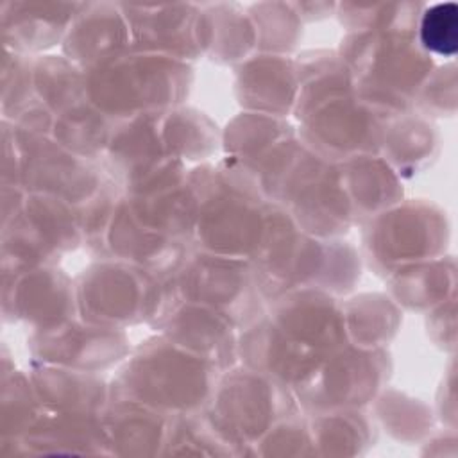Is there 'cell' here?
Returning a JSON list of instances; mask_svg holds the SVG:
<instances>
[{
  "mask_svg": "<svg viewBox=\"0 0 458 458\" xmlns=\"http://www.w3.org/2000/svg\"><path fill=\"white\" fill-rule=\"evenodd\" d=\"M29 349L32 361L95 374L120 365L131 352L125 329L91 324L79 317L32 331Z\"/></svg>",
  "mask_w": 458,
  "mask_h": 458,
  "instance_id": "5bb4252c",
  "label": "cell"
},
{
  "mask_svg": "<svg viewBox=\"0 0 458 458\" xmlns=\"http://www.w3.org/2000/svg\"><path fill=\"white\" fill-rule=\"evenodd\" d=\"M326 354L283 331L267 313L238 335V363L297 390Z\"/></svg>",
  "mask_w": 458,
  "mask_h": 458,
  "instance_id": "ac0fdd59",
  "label": "cell"
},
{
  "mask_svg": "<svg viewBox=\"0 0 458 458\" xmlns=\"http://www.w3.org/2000/svg\"><path fill=\"white\" fill-rule=\"evenodd\" d=\"M292 136H295V131L286 118L242 111L222 132V147L225 157L250 166L277 143Z\"/></svg>",
  "mask_w": 458,
  "mask_h": 458,
  "instance_id": "e575fe53",
  "label": "cell"
},
{
  "mask_svg": "<svg viewBox=\"0 0 458 458\" xmlns=\"http://www.w3.org/2000/svg\"><path fill=\"white\" fill-rule=\"evenodd\" d=\"M45 406L29 374L21 370H2L0 428L4 440L21 438L43 415Z\"/></svg>",
  "mask_w": 458,
  "mask_h": 458,
  "instance_id": "b9f144b4",
  "label": "cell"
},
{
  "mask_svg": "<svg viewBox=\"0 0 458 458\" xmlns=\"http://www.w3.org/2000/svg\"><path fill=\"white\" fill-rule=\"evenodd\" d=\"M200 39L204 55L220 64H242L258 52L254 25L233 2L200 4Z\"/></svg>",
  "mask_w": 458,
  "mask_h": 458,
  "instance_id": "83f0119b",
  "label": "cell"
},
{
  "mask_svg": "<svg viewBox=\"0 0 458 458\" xmlns=\"http://www.w3.org/2000/svg\"><path fill=\"white\" fill-rule=\"evenodd\" d=\"M161 134L168 154L179 161L204 165L222 147V132L204 113L177 106L163 113Z\"/></svg>",
  "mask_w": 458,
  "mask_h": 458,
  "instance_id": "836d02e7",
  "label": "cell"
},
{
  "mask_svg": "<svg viewBox=\"0 0 458 458\" xmlns=\"http://www.w3.org/2000/svg\"><path fill=\"white\" fill-rule=\"evenodd\" d=\"M127 18L132 47L163 54L191 64L204 55L200 39V5L175 4H120Z\"/></svg>",
  "mask_w": 458,
  "mask_h": 458,
  "instance_id": "2e32d148",
  "label": "cell"
},
{
  "mask_svg": "<svg viewBox=\"0 0 458 458\" xmlns=\"http://www.w3.org/2000/svg\"><path fill=\"white\" fill-rule=\"evenodd\" d=\"M267 315L292 338L320 354L349 344L342 301L324 290L290 288L268 302Z\"/></svg>",
  "mask_w": 458,
  "mask_h": 458,
  "instance_id": "e0dca14e",
  "label": "cell"
},
{
  "mask_svg": "<svg viewBox=\"0 0 458 458\" xmlns=\"http://www.w3.org/2000/svg\"><path fill=\"white\" fill-rule=\"evenodd\" d=\"M347 340L352 345L376 349L388 344L401 324L399 306L383 293H361L342 302Z\"/></svg>",
  "mask_w": 458,
  "mask_h": 458,
  "instance_id": "8d00e7d4",
  "label": "cell"
},
{
  "mask_svg": "<svg viewBox=\"0 0 458 458\" xmlns=\"http://www.w3.org/2000/svg\"><path fill=\"white\" fill-rule=\"evenodd\" d=\"M220 372L165 335L131 349L111 381V399H129L166 415L193 413L208 404Z\"/></svg>",
  "mask_w": 458,
  "mask_h": 458,
  "instance_id": "6da1fadb",
  "label": "cell"
},
{
  "mask_svg": "<svg viewBox=\"0 0 458 458\" xmlns=\"http://www.w3.org/2000/svg\"><path fill=\"white\" fill-rule=\"evenodd\" d=\"M372 403L381 422L399 438H404L406 435L417 438L433 424L429 408L403 392L385 386Z\"/></svg>",
  "mask_w": 458,
  "mask_h": 458,
  "instance_id": "f6af8a7d",
  "label": "cell"
},
{
  "mask_svg": "<svg viewBox=\"0 0 458 458\" xmlns=\"http://www.w3.org/2000/svg\"><path fill=\"white\" fill-rule=\"evenodd\" d=\"M449 242L445 213L424 199L401 200L367 218L361 233L363 254L376 274L444 256Z\"/></svg>",
  "mask_w": 458,
  "mask_h": 458,
  "instance_id": "52a82bcc",
  "label": "cell"
},
{
  "mask_svg": "<svg viewBox=\"0 0 458 458\" xmlns=\"http://www.w3.org/2000/svg\"><path fill=\"white\" fill-rule=\"evenodd\" d=\"M417 43L428 55L453 59L458 50V7L453 2L429 4L419 16Z\"/></svg>",
  "mask_w": 458,
  "mask_h": 458,
  "instance_id": "7bdbcfd3",
  "label": "cell"
},
{
  "mask_svg": "<svg viewBox=\"0 0 458 458\" xmlns=\"http://www.w3.org/2000/svg\"><path fill=\"white\" fill-rule=\"evenodd\" d=\"M190 249V245L143 225L132 215L125 195L120 199L106 233V258L131 263L168 279L181 268Z\"/></svg>",
  "mask_w": 458,
  "mask_h": 458,
  "instance_id": "7402d4cb",
  "label": "cell"
},
{
  "mask_svg": "<svg viewBox=\"0 0 458 458\" xmlns=\"http://www.w3.org/2000/svg\"><path fill=\"white\" fill-rule=\"evenodd\" d=\"M413 111L431 116H451L456 109V73L454 64L449 63L435 68L424 81L413 98Z\"/></svg>",
  "mask_w": 458,
  "mask_h": 458,
  "instance_id": "bcb514c9",
  "label": "cell"
},
{
  "mask_svg": "<svg viewBox=\"0 0 458 458\" xmlns=\"http://www.w3.org/2000/svg\"><path fill=\"white\" fill-rule=\"evenodd\" d=\"M156 327L174 344L213 365L220 374L238 365L240 331L213 308L181 299Z\"/></svg>",
  "mask_w": 458,
  "mask_h": 458,
  "instance_id": "d6986e66",
  "label": "cell"
},
{
  "mask_svg": "<svg viewBox=\"0 0 458 458\" xmlns=\"http://www.w3.org/2000/svg\"><path fill=\"white\" fill-rule=\"evenodd\" d=\"M258 41V54L288 55L302 36V20L293 2H258L245 7Z\"/></svg>",
  "mask_w": 458,
  "mask_h": 458,
  "instance_id": "60d3db41",
  "label": "cell"
},
{
  "mask_svg": "<svg viewBox=\"0 0 458 458\" xmlns=\"http://www.w3.org/2000/svg\"><path fill=\"white\" fill-rule=\"evenodd\" d=\"M336 165L356 218H370L403 200V179L379 154H363Z\"/></svg>",
  "mask_w": 458,
  "mask_h": 458,
  "instance_id": "f1b7e54d",
  "label": "cell"
},
{
  "mask_svg": "<svg viewBox=\"0 0 458 458\" xmlns=\"http://www.w3.org/2000/svg\"><path fill=\"white\" fill-rule=\"evenodd\" d=\"M438 145L440 138L431 120L408 111L390 118L377 154L403 179L422 172L435 159Z\"/></svg>",
  "mask_w": 458,
  "mask_h": 458,
  "instance_id": "1f68e13d",
  "label": "cell"
},
{
  "mask_svg": "<svg viewBox=\"0 0 458 458\" xmlns=\"http://www.w3.org/2000/svg\"><path fill=\"white\" fill-rule=\"evenodd\" d=\"M456 267L451 256L404 265L386 276L388 297L411 311H429L454 297Z\"/></svg>",
  "mask_w": 458,
  "mask_h": 458,
  "instance_id": "f546056e",
  "label": "cell"
},
{
  "mask_svg": "<svg viewBox=\"0 0 458 458\" xmlns=\"http://www.w3.org/2000/svg\"><path fill=\"white\" fill-rule=\"evenodd\" d=\"M297 411L301 408L290 386L243 365L218 376L202 410L231 445L258 444L274 424Z\"/></svg>",
  "mask_w": 458,
  "mask_h": 458,
  "instance_id": "5b68a950",
  "label": "cell"
},
{
  "mask_svg": "<svg viewBox=\"0 0 458 458\" xmlns=\"http://www.w3.org/2000/svg\"><path fill=\"white\" fill-rule=\"evenodd\" d=\"M424 4L419 2H383V4H336L335 16L347 32H417L419 16Z\"/></svg>",
  "mask_w": 458,
  "mask_h": 458,
  "instance_id": "ab89813d",
  "label": "cell"
},
{
  "mask_svg": "<svg viewBox=\"0 0 458 458\" xmlns=\"http://www.w3.org/2000/svg\"><path fill=\"white\" fill-rule=\"evenodd\" d=\"M163 113L116 120L102 156L106 175L127 197L150 195L188 179L186 165L172 157L161 134Z\"/></svg>",
  "mask_w": 458,
  "mask_h": 458,
  "instance_id": "ba28073f",
  "label": "cell"
},
{
  "mask_svg": "<svg viewBox=\"0 0 458 458\" xmlns=\"http://www.w3.org/2000/svg\"><path fill=\"white\" fill-rule=\"evenodd\" d=\"M75 299L79 318L118 329L156 326L181 301L174 277H157L114 258H100L79 274Z\"/></svg>",
  "mask_w": 458,
  "mask_h": 458,
  "instance_id": "277c9868",
  "label": "cell"
},
{
  "mask_svg": "<svg viewBox=\"0 0 458 458\" xmlns=\"http://www.w3.org/2000/svg\"><path fill=\"white\" fill-rule=\"evenodd\" d=\"M41 104L32 79V57L4 48L2 57V113L4 120L14 122L25 111Z\"/></svg>",
  "mask_w": 458,
  "mask_h": 458,
  "instance_id": "ee69618b",
  "label": "cell"
},
{
  "mask_svg": "<svg viewBox=\"0 0 458 458\" xmlns=\"http://www.w3.org/2000/svg\"><path fill=\"white\" fill-rule=\"evenodd\" d=\"M114 125L116 120L102 113L89 100H82L55 114L50 134L70 152L98 161L107 150Z\"/></svg>",
  "mask_w": 458,
  "mask_h": 458,
  "instance_id": "d590c367",
  "label": "cell"
},
{
  "mask_svg": "<svg viewBox=\"0 0 458 458\" xmlns=\"http://www.w3.org/2000/svg\"><path fill=\"white\" fill-rule=\"evenodd\" d=\"M82 243L77 209L50 195L27 193L23 209L2 225V272L18 274L59 258Z\"/></svg>",
  "mask_w": 458,
  "mask_h": 458,
  "instance_id": "30bf717a",
  "label": "cell"
},
{
  "mask_svg": "<svg viewBox=\"0 0 458 458\" xmlns=\"http://www.w3.org/2000/svg\"><path fill=\"white\" fill-rule=\"evenodd\" d=\"M313 447L322 454H360L374 438L370 419L361 408L310 413L308 417Z\"/></svg>",
  "mask_w": 458,
  "mask_h": 458,
  "instance_id": "f35d334b",
  "label": "cell"
},
{
  "mask_svg": "<svg viewBox=\"0 0 458 458\" xmlns=\"http://www.w3.org/2000/svg\"><path fill=\"white\" fill-rule=\"evenodd\" d=\"M32 79L38 100L54 114L88 100L86 72L63 54H41L32 57Z\"/></svg>",
  "mask_w": 458,
  "mask_h": 458,
  "instance_id": "74e56055",
  "label": "cell"
},
{
  "mask_svg": "<svg viewBox=\"0 0 458 458\" xmlns=\"http://www.w3.org/2000/svg\"><path fill=\"white\" fill-rule=\"evenodd\" d=\"M360 270V254L349 242L302 233L284 272V292L295 286H311L340 297L354 288Z\"/></svg>",
  "mask_w": 458,
  "mask_h": 458,
  "instance_id": "44dd1931",
  "label": "cell"
},
{
  "mask_svg": "<svg viewBox=\"0 0 458 458\" xmlns=\"http://www.w3.org/2000/svg\"><path fill=\"white\" fill-rule=\"evenodd\" d=\"M131 47V29L116 2H84L61 45L63 55L84 72Z\"/></svg>",
  "mask_w": 458,
  "mask_h": 458,
  "instance_id": "603a6c76",
  "label": "cell"
},
{
  "mask_svg": "<svg viewBox=\"0 0 458 458\" xmlns=\"http://www.w3.org/2000/svg\"><path fill=\"white\" fill-rule=\"evenodd\" d=\"M84 2L2 0L0 32L4 48L36 57L63 45L73 18Z\"/></svg>",
  "mask_w": 458,
  "mask_h": 458,
  "instance_id": "ffe728a7",
  "label": "cell"
},
{
  "mask_svg": "<svg viewBox=\"0 0 458 458\" xmlns=\"http://www.w3.org/2000/svg\"><path fill=\"white\" fill-rule=\"evenodd\" d=\"M191 84V64L134 47L86 72L88 100L113 120L177 107Z\"/></svg>",
  "mask_w": 458,
  "mask_h": 458,
  "instance_id": "7a4b0ae2",
  "label": "cell"
},
{
  "mask_svg": "<svg viewBox=\"0 0 458 458\" xmlns=\"http://www.w3.org/2000/svg\"><path fill=\"white\" fill-rule=\"evenodd\" d=\"M179 297L197 302L229 318L238 331L267 313L256 268L250 261L190 249L174 276Z\"/></svg>",
  "mask_w": 458,
  "mask_h": 458,
  "instance_id": "9c48e42d",
  "label": "cell"
},
{
  "mask_svg": "<svg viewBox=\"0 0 458 458\" xmlns=\"http://www.w3.org/2000/svg\"><path fill=\"white\" fill-rule=\"evenodd\" d=\"M392 360L385 347L347 344L327 352L315 372L297 388L299 408L310 413L363 408L386 386Z\"/></svg>",
  "mask_w": 458,
  "mask_h": 458,
  "instance_id": "8fae6325",
  "label": "cell"
},
{
  "mask_svg": "<svg viewBox=\"0 0 458 458\" xmlns=\"http://www.w3.org/2000/svg\"><path fill=\"white\" fill-rule=\"evenodd\" d=\"M428 333L442 349H454V297L428 311Z\"/></svg>",
  "mask_w": 458,
  "mask_h": 458,
  "instance_id": "7dc6e473",
  "label": "cell"
},
{
  "mask_svg": "<svg viewBox=\"0 0 458 458\" xmlns=\"http://www.w3.org/2000/svg\"><path fill=\"white\" fill-rule=\"evenodd\" d=\"M234 91L243 111L286 118L299 93L297 63L288 55L254 54L238 64Z\"/></svg>",
  "mask_w": 458,
  "mask_h": 458,
  "instance_id": "cb8c5ba5",
  "label": "cell"
},
{
  "mask_svg": "<svg viewBox=\"0 0 458 458\" xmlns=\"http://www.w3.org/2000/svg\"><path fill=\"white\" fill-rule=\"evenodd\" d=\"M14 136L20 148V186L27 193L57 197L77 209L107 177L97 161L70 152L52 134H32L14 127Z\"/></svg>",
  "mask_w": 458,
  "mask_h": 458,
  "instance_id": "4fadbf2b",
  "label": "cell"
},
{
  "mask_svg": "<svg viewBox=\"0 0 458 458\" xmlns=\"http://www.w3.org/2000/svg\"><path fill=\"white\" fill-rule=\"evenodd\" d=\"M293 5L302 21H317L335 14L336 11L335 2H293Z\"/></svg>",
  "mask_w": 458,
  "mask_h": 458,
  "instance_id": "c3c4849f",
  "label": "cell"
},
{
  "mask_svg": "<svg viewBox=\"0 0 458 458\" xmlns=\"http://www.w3.org/2000/svg\"><path fill=\"white\" fill-rule=\"evenodd\" d=\"M338 55L351 70L356 93L390 116L413 111V98L435 70L417 38L399 32H347Z\"/></svg>",
  "mask_w": 458,
  "mask_h": 458,
  "instance_id": "3957f363",
  "label": "cell"
},
{
  "mask_svg": "<svg viewBox=\"0 0 458 458\" xmlns=\"http://www.w3.org/2000/svg\"><path fill=\"white\" fill-rule=\"evenodd\" d=\"M29 376L50 411L100 417L111 401V385L95 372L32 361Z\"/></svg>",
  "mask_w": 458,
  "mask_h": 458,
  "instance_id": "d4e9b609",
  "label": "cell"
},
{
  "mask_svg": "<svg viewBox=\"0 0 458 458\" xmlns=\"http://www.w3.org/2000/svg\"><path fill=\"white\" fill-rule=\"evenodd\" d=\"M100 419L113 453L159 454L165 449L172 415L129 399H111Z\"/></svg>",
  "mask_w": 458,
  "mask_h": 458,
  "instance_id": "4316f807",
  "label": "cell"
},
{
  "mask_svg": "<svg viewBox=\"0 0 458 458\" xmlns=\"http://www.w3.org/2000/svg\"><path fill=\"white\" fill-rule=\"evenodd\" d=\"M270 202L284 208L304 234L317 238H340L356 220L338 165L304 143L277 181Z\"/></svg>",
  "mask_w": 458,
  "mask_h": 458,
  "instance_id": "8992f818",
  "label": "cell"
},
{
  "mask_svg": "<svg viewBox=\"0 0 458 458\" xmlns=\"http://www.w3.org/2000/svg\"><path fill=\"white\" fill-rule=\"evenodd\" d=\"M125 199L143 225L191 247L200 199L190 179L150 195Z\"/></svg>",
  "mask_w": 458,
  "mask_h": 458,
  "instance_id": "4dcf8cb0",
  "label": "cell"
},
{
  "mask_svg": "<svg viewBox=\"0 0 458 458\" xmlns=\"http://www.w3.org/2000/svg\"><path fill=\"white\" fill-rule=\"evenodd\" d=\"M4 317L21 320L32 331L48 329L77 315L75 281L57 265L4 274Z\"/></svg>",
  "mask_w": 458,
  "mask_h": 458,
  "instance_id": "9a60e30c",
  "label": "cell"
},
{
  "mask_svg": "<svg viewBox=\"0 0 458 458\" xmlns=\"http://www.w3.org/2000/svg\"><path fill=\"white\" fill-rule=\"evenodd\" d=\"M390 118L394 116L354 91L329 98L301 118L297 138L320 157L342 163L377 154Z\"/></svg>",
  "mask_w": 458,
  "mask_h": 458,
  "instance_id": "7c38bea8",
  "label": "cell"
},
{
  "mask_svg": "<svg viewBox=\"0 0 458 458\" xmlns=\"http://www.w3.org/2000/svg\"><path fill=\"white\" fill-rule=\"evenodd\" d=\"M14 442L27 449L39 447L38 453H113L100 417L50 410H45L38 422Z\"/></svg>",
  "mask_w": 458,
  "mask_h": 458,
  "instance_id": "484cf974",
  "label": "cell"
},
{
  "mask_svg": "<svg viewBox=\"0 0 458 458\" xmlns=\"http://www.w3.org/2000/svg\"><path fill=\"white\" fill-rule=\"evenodd\" d=\"M295 63L299 93L293 114L297 120L329 98L356 91L354 77L338 52L310 50L301 59H295Z\"/></svg>",
  "mask_w": 458,
  "mask_h": 458,
  "instance_id": "d6a6232c",
  "label": "cell"
}]
</instances>
